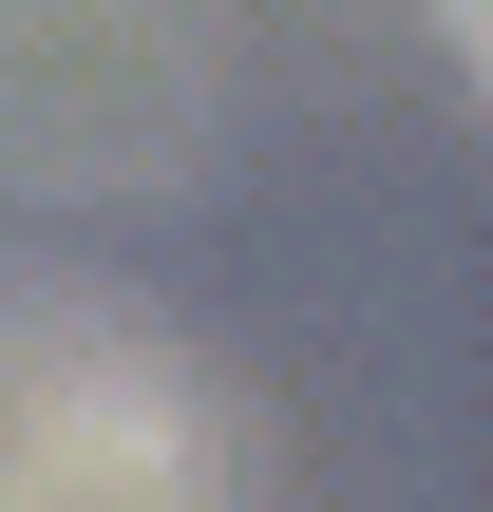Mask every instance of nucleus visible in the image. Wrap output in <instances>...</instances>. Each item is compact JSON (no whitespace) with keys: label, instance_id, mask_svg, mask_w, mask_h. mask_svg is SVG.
Instances as JSON below:
<instances>
[{"label":"nucleus","instance_id":"nucleus-1","mask_svg":"<svg viewBox=\"0 0 493 512\" xmlns=\"http://www.w3.org/2000/svg\"><path fill=\"white\" fill-rule=\"evenodd\" d=\"M0 512H228L209 494V418L133 342L0 323Z\"/></svg>","mask_w":493,"mask_h":512},{"label":"nucleus","instance_id":"nucleus-2","mask_svg":"<svg viewBox=\"0 0 493 512\" xmlns=\"http://www.w3.org/2000/svg\"><path fill=\"white\" fill-rule=\"evenodd\" d=\"M437 38H456V57H475V76H493V0H437Z\"/></svg>","mask_w":493,"mask_h":512}]
</instances>
